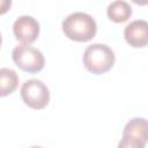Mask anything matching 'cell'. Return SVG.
Returning a JSON list of instances; mask_svg holds the SVG:
<instances>
[{"mask_svg": "<svg viewBox=\"0 0 148 148\" xmlns=\"http://www.w3.org/2000/svg\"><path fill=\"white\" fill-rule=\"evenodd\" d=\"M148 143V120L141 117L132 118L123 130L120 148H143Z\"/></svg>", "mask_w": 148, "mask_h": 148, "instance_id": "cell-4", "label": "cell"}, {"mask_svg": "<svg viewBox=\"0 0 148 148\" xmlns=\"http://www.w3.org/2000/svg\"><path fill=\"white\" fill-rule=\"evenodd\" d=\"M132 2H134L138 6H146L148 5V0H131Z\"/></svg>", "mask_w": 148, "mask_h": 148, "instance_id": "cell-11", "label": "cell"}, {"mask_svg": "<svg viewBox=\"0 0 148 148\" xmlns=\"http://www.w3.org/2000/svg\"><path fill=\"white\" fill-rule=\"evenodd\" d=\"M21 97L25 105L34 110L46 108L50 102V90L47 86L38 79H29L21 87Z\"/></svg>", "mask_w": 148, "mask_h": 148, "instance_id": "cell-5", "label": "cell"}, {"mask_svg": "<svg viewBox=\"0 0 148 148\" xmlns=\"http://www.w3.org/2000/svg\"><path fill=\"white\" fill-rule=\"evenodd\" d=\"M132 7L124 0H114L106 8L108 18L116 23L126 22L132 16Z\"/></svg>", "mask_w": 148, "mask_h": 148, "instance_id": "cell-8", "label": "cell"}, {"mask_svg": "<svg viewBox=\"0 0 148 148\" xmlns=\"http://www.w3.org/2000/svg\"><path fill=\"white\" fill-rule=\"evenodd\" d=\"M12 58L14 64L28 73H38L44 68L45 58L43 53L30 44H21L13 49Z\"/></svg>", "mask_w": 148, "mask_h": 148, "instance_id": "cell-3", "label": "cell"}, {"mask_svg": "<svg viewBox=\"0 0 148 148\" xmlns=\"http://www.w3.org/2000/svg\"><path fill=\"white\" fill-rule=\"evenodd\" d=\"M124 38L126 43L135 49L148 45V22L145 20H135L127 24L124 29Z\"/></svg>", "mask_w": 148, "mask_h": 148, "instance_id": "cell-7", "label": "cell"}, {"mask_svg": "<svg viewBox=\"0 0 148 148\" xmlns=\"http://www.w3.org/2000/svg\"><path fill=\"white\" fill-rule=\"evenodd\" d=\"M12 6V0H1V14H5Z\"/></svg>", "mask_w": 148, "mask_h": 148, "instance_id": "cell-10", "label": "cell"}, {"mask_svg": "<svg viewBox=\"0 0 148 148\" xmlns=\"http://www.w3.org/2000/svg\"><path fill=\"white\" fill-rule=\"evenodd\" d=\"M82 61L88 72L99 75L106 73L113 67L116 54L109 45L95 43L86 47Z\"/></svg>", "mask_w": 148, "mask_h": 148, "instance_id": "cell-2", "label": "cell"}, {"mask_svg": "<svg viewBox=\"0 0 148 148\" xmlns=\"http://www.w3.org/2000/svg\"><path fill=\"white\" fill-rule=\"evenodd\" d=\"M18 86V76L12 68L2 67L0 69V95L8 96L15 91Z\"/></svg>", "mask_w": 148, "mask_h": 148, "instance_id": "cell-9", "label": "cell"}, {"mask_svg": "<svg viewBox=\"0 0 148 148\" xmlns=\"http://www.w3.org/2000/svg\"><path fill=\"white\" fill-rule=\"evenodd\" d=\"M39 23L38 21L29 15L18 16L13 24V34L16 40L22 44H31L39 36Z\"/></svg>", "mask_w": 148, "mask_h": 148, "instance_id": "cell-6", "label": "cell"}, {"mask_svg": "<svg viewBox=\"0 0 148 148\" xmlns=\"http://www.w3.org/2000/svg\"><path fill=\"white\" fill-rule=\"evenodd\" d=\"M65 36L74 42H89L97 32L96 21L91 15L83 12H75L67 15L61 23Z\"/></svg>", "mask_w": 148, "mask_h": 148, "instance_id": "cell-1", "label": "cell"}]
</instances>
